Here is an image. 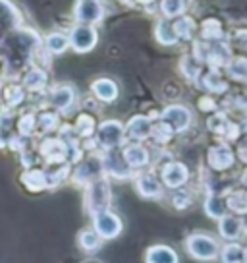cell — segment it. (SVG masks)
<instances>
[{"label":"cell","instance_id":"cell-2","mask_svg":"<svg viewBox=\"0 0 247 263\" xmlns=\"http://www.w3.org/2000/svg\"><path fill=\"white\" fill-rule=\"evenodd\" d=\"M110 201H112V190H110V184H108L107 178H97L91 184H87V190H85V209L87 213L93 217L99 211H105L110 207Z\"/></svg>","mask_w":247,"mask_h":263},{"label":"cell","instance_id":"cell-4","mask_svg":"<svg viewBox=\"0 0 247 263\" xmlns=\"http://www.w3.org/2000/svg\"><path fill=\"white\" fill-rule=\"evenodd\" d=\"M70 39V47L75 50V52H89L97 47L99 43V33L93 25H85V24H77L75 27H72V31L68 35Z\"/></svg>","mask_w":247,"mask_h":263},{"label":"cell","instance_id":"cell-5","mask_svg":"<svg viewBox=\"0 0 247 263\" xmlns=\"http://www.w3.org/2000/svg\"><path fill=\"white\" fill-rule=\"evenodd\" d=\"M102 173H105V168H102V157L89 155L75 166L72 180H74L75 184H79V186H87V184H91L93 180L100 178Z\"/></svg>","mask_w":247,"mask_h":263},{"label":"cell","instance_id":"cell-1","mask_svg":"<svg viewBox=\"0 0 247 263\" xmlns=\"http://www.w3.org/2000/svg\"><path fill=\"white\" fill-rule=\"evenodd\" d=\"M186 252L193 259L199 261H214L220 254V244L218 240L207 234V232H193L186 238Z\"/></svg>","mask_w":247,"mask_h":263},{"label":"cell","instance_id":"cell-19","mask_svg":"<svg viewBox=\"0 0 247 263\" xmlns=\"http://www.w3.org/2000/svg\"><path fill=\"white\" fill-rule=\"evenodd\" d=\"M207 128L211 132H214V134H218V136H226L228 140L238 138V134H239V128L236 124H232L224 112H216V115L211 116V118L207 120Z\"/></svg>","mask_w":247,"mask_h":263},{"label":"cell","instance_id":"cell-21","mask_svg":"<svg viewBox=\"0 0 247 263\" xmlns=\"http://www.w3.org/2000/svg\"><path fill=\"white\" fill-rule=\"evenodd\" d=\"M91 91L102 103H112V101L118 99V93H120L118 85L110 78H99V80H95L93 85H91Z\"/></svg>","mask_w":247,"mask_h":263},{"label":"cell","instance_id":"cell-44","mask_svg":"<svg viewBox=\"0 0 247 263\" xmlns=\"http://www.w3.org/2000/svg\"><path fill=\"white\" fill-rule=\"evenodd\" d=\"M238 157H239V161L241 163H245L247 164V138L241 143H239V147H238Z\"/></svg>","mask_w":247,"mask_h":263},{"label":"cell","instance_id":"cell-3","mask_svg":"<svg viewBox=\"0 0 247 263\" xmlns=\"http://www.w3.org/2000/svg\"><path fill=\"white\" fill-rule=\"evenodd\" d=\"M93 229L102 240H114L122 234L123 222L114 211L105 209V211L93 215Z\"/></svg>","mask_w":247,"mask_h":263},{"label":"cell","instance_id":"cell-11","mask_svg":"<svg viewBox=\"0 0 247 263\" xmlns=\"http://www.w3.org/2000/svg\"><path fill=\"white\" fill-rule=\"evenodd\" d=\"M102 168H105V173L118 178V180H126L133 174L132 168L123 161V157L116 155L114 149H108L107 155H102Z\"/></svg>","mask_w":247,"mask_h":263},{"label":"cell","instance_id":"cell-43","mask_svg":"<svg viewBox=\"0 0 247 263\" xmlns=\"http://www.w3.org/2000/svg\"><path fill=\"white\" fill-rule=\"evenodd\" d=\"M234 41L238 43L241 49H247V31H238L234 35Z\"/></svg>","mask_w":247,"mask_h":263},{"label":"cell","instance_id":"cell-17","mask_svg":"<svg viewBox=\"0 0 247 263\" xmlns=\"http://www.w3.org/2000/svg\"><path fill=\"white\" fill-rule=\"evenodd\" d=\"M122 157L126 164L130 166V168H143V166H147L149 161H151V155H149V149L143 147L141 143H130V145H126L122 149Z\"/></svg>","mask_w":247,"mask_h":263},{"label":"cell","instance_id":"cell-29","mask_svg":"<svg viewBox=\"0 0 247 263\" xmlns=\"http://www.w3.org/2000/svg\"><path fill=\"white\" fill-rule=\"evenodd\" d=\"M49 82L47 72L41 68H31L24 78V87H27L29 91H41L45 89V85Z\"/></svg>","mask_w":247,"mask_h":263},{"label":"cell","instance_id":"cell-25","mask_svg":"<svg viewBox=\"0 0 247 263\" xmlns=\"http://www.w3.org/2000/svg\"><path fill=\"white\" fill-rule=\"evenodd\" d=\"M77 246L85 254H93L102 246V238L95 232V229H83L77 234Z\"/></svg>","mask_w":247,"mask_h":263},{"label":"cell","instance_id":"cell-22","mask_svg":"<svg viewBox=\"0 0 247 263\" xmlns=\"http://www.w3.org/2000/svg\"><path fill=\"white\" fill-rule=\"evenodd\" d=\"M22 182L27 190L31 192H43V190L49 188V178H47V173L45 171H39V168H29L22 174Z\"/></svg>","mask_w":247,"mask_h":263},{"label":"cell","instance_id":"cell-24","mask_svg":"<svg viewBox=\"0 0 247 263\" xmlns=\"http://www.w3.org/2000/svg\"><path fill=\"white\" fill-rule=\"evenodd\" d=\"M199 85L209 93H222L228 89L226 82L222 80V76L218 74L216 70H209L205 74L199 76Z\"/></svg>","mask_w":247,"mask_h":263},{"label":"cell","instance_id":"cell-40","mask_svg":"<svg viewBox=\"0 0 247 263\" xmlns=\"http://www.w3.org/2000/svg\"><path fill=\"white\" fill-rule=\"evenodd\" d=\"M17 128L22 132V136H31V134H35V130H37V116L31 115V112L24 115L19 118V122H17Z\"/></svg>","mask_w":247,"mask_h":263},{"label":"cell","instance_id":"cell-49","mask_svg":"<svg viewBox=\"0 0 247 263\" xmlns=\"http://www.w3.org/2000/svg\"><path fill=\"white\" fill-rule=\"evenodd\" d=\"M83 263H100V261H99V259H85Z\"/></svg>","mask_w":247,"mask_h":263},{"label":"cell","instance_id":"cell-7","mask_svg":"<svg viewBox=\"0 0 247 263\" xmlns=\"http://www.w3.org/2000/svg\"><path fill=\"white\" fill-rule=\"evenodd\" d=\"M74 17L79 24L95 25L105 17V8L100 0H77L74 8Z\"/></svg>","mask_w":247,"mask_h":263},{"label":"cell","instance_id":"cell-47","mask_svg":"<svg viewBox=\"0 0 247 263\" xmlns=\"http://www.w3.org/2000/svg\"><path fill=\"white\" fill-rule=\"evenodd\" d=\"M241 222H243V234H247V213L243 215V219H241Z\"/></svg>","mask_w":247,"mask_h":263},{"label":"cell","instance_id":"cell-20","mask_svg":"<svg viewBox=\"0 0 247 263\" xmlns=\"http://www.w3.org/2000/svg\"><path fill=\"white\" fill-rule=\"evenodd\" d=\"M178 254L176 250L166 244H155L147 248L145 252V263H178Z\"/></svg>","mask_w":247,"mask_h":263},{"label":"cell","instance_id":"cell-51","mask_svg":"<svg viewBox=\"0 0 247 263\" xmlns=\"http://www.w3.org/2000/svg\"><path fill=\"white\" fill-rule=\"evenodd\" d=\"M243 263H247V248H245V259H243Z\"/></svg>","mask_w":247,"mask_h":263},{"label":"cell","instance_id":"cell-36","mask_svg":"<svg viewBox=\"0 0 247 263\" xmlns=\"http://www.w3.org/2000/svg\"><path fill=\"white\" fill-rule=\"evenodd\" d=\"M2 97H4V103H6L8 107H17V105L25 99L24 87L10 83V85H6L4 91H2Z\"/></svg>","mask_w":247,"mask_h":263},{"label":"cell","instance_id":"cell-16","mask_svg":"<svg viewBox=\"0 0 247 263\" xmlns=\"http://www.w3.org/2000/svg\"><path fill=\"white\" fill-rule=\"evenodd\" d=\"M218 234L228 242H236L243 236V222L241 217L226 213L224 217L218 219Z\"/></svg>","mask_w":247,"mask_h":263},{"label":"cell","instance_id":"cell-45","mask_svg":"<svg viewBox=\"0 0 247 263\" xmlns=\"http://www.w3.org/2000/svg\"><path fill=\"white\" fill-rule=\"evenodd\" d=\"M236 107L239 108V110H247V93H241L239 97H236Z\"/></svg>","mask_w":247,"mask_h":263},{"label":"cell","instance_id":"cell-46","mask_svg":"<svg viewBox=\"0 0 247 263\" xmlns=\"http://www.w3.org/2000/svg\"><path fill=\"white\" fill-rule=\"evenodd\" d=\"M241 184H243V186L247 188V168L243 171V174H241Z\"/></svg>","mask_w":247,"mask_h":263},{"label":"cell","instance_id":"cell-41","mask_svg":"<svg viewBox=\"0 0 247 263\" xmlns=\"http://www.w3.org/2000/svg\"><path fill=\"white\" fill-rule=\"evenodd\" d=\"M172 205L176 209H188L191 205V194L186 192L183 188L174 190V196H172Z\"/></svg>","mask_w":247,"mask_h":263},{"label":"cell","instance_id":"cell-23","mask_svg":"<svg viewBox=\"0 0 247 263\" xmlns=\"http://www.w3.org/2000/svg\"><path fill=\"white\" fill-rule=\"evenodd\" d=\"M226 209L232 211V213L243 217L247 213V192L245 190H232L226 196Z\"/></svg>","mask_w":247,"mask_h":263},{"label":"cell","instance_id":"cell-28","mask_svg":"<svg viewBox=\"0 0 247 263\" xmlns=\"http://www.w3.org/2000/svg\"><path fill=\"white\" fill-rule=\"evenodd\" d=\"M45 47H47V50L52 52V54H62V52L70 47V39H68L66 33L52 31V33L47 35V39H45Z\"/></svg>","mask_w":247,"mask_h":263},{"label":"cell","instance_id":"cell-15","mask_svg":"<svg viewBox=\"0 0 247 263\" xmlns=\"http://www.w3.org/2000/svg\"><path fill=\"white\" fill-rule=\"evenodd\" d=\"M151 130H153V124L149 120L147 116L137 115L130 118V122L123 126V134L126 138H130L133 141H143L151 138Z\"/></svg>","mask_w":247,"mask_h":263},{"label":"cell","instance_id":"cell-48","mask_svg":"<svg viewBox=\"0 0 247 263\" xmlns=\"http://www.w3.org/2000/svg\"><path fill=\"white\" fill-rule=\"evenodd\" d=\"M135 2H139V4H151V2H155V0H135Z\"/></svg>","mask_w":247,"mask_h":263},{"label":"cell","instance_id":"cell-33","mask_svg":"<svg viewBox=\"0 0 247 263\" xmlns=\"http://www.w3.org/2000/svg\"><path fill=\"white\" fill-rule=\"evenodd\" d=\"M226 74L230 76L232 80L247 82V58L243 57L230 58L228 64H226Z\"/></svg>","mask_w":247,"mask_h":263},{"label":"cell","instance_id":"cell-6","mask_svg":"<svg viewBox=\"0 0 247 263\" xmlns=\"http://www.w3.org/2000/svg\"><path fill=\"white\" fill-rule=\"evenodd\" d=\"M123 138V124L120 120H105L97 126V141L102 149H116L122 145Z\"/></svg>","mask_w":247,"mask_h":263},{"label":"cell","instance_id":"cell-39","mask_svg":"<svg viewBox=\"0 0 247 263\" xmlns=\"http://www.w3.org/2000/svg\"><path fill=\"white\" fill-rule=\"evenodd\" d=\"M203 37L209 41H218L222 39V27L216 20H207L203 22Z\"/></svg>","mask_w":247,"mask_h":263},{"label":"cell","instance_id":"cell-9","mask_svg":"<svg viewBox=\"0 0 247 263\" xmlns=\"http://www.w3.org/2000/svg\"><path fill=\"white\" fill-rule=\"evenodd\" d=\"M188 180H190V171H188V166L183 163L170 161L168 164H164V168H162V184H164L166 188H183Z\"/></svg>","mask_w":247,"mask_h":263},{"label":"cell","instance_id":"cell-42","mask_svg":"<svg viewBox=\"0 0 247 263\" xmlns=\"http://www.w3.org/2000/svg\"><path fill=\"white\" fill-rule=\"evenodd\" d=\"M12 138H10V126L0 122V147H6Z\"/></svg>","mask_w":247,"mask_h":263},{"label":"cell","instance_id":"cell-38","mask_svg":"<svg viewBox=\"0 0 247 263\" xmlns=\"http://www.w3.org/2000/svg\"><path fill=\"white\" fill-rule=\"evenodd\" d=\"M174 134H176V132H174L166 122L160 120L157 126H153V130H151V138L157 141V143H166V141L172 140Z\"/></svg>","mask_w":247,"mask_h":263},{"label":"cell","instance_id":"cell-14","mask_svg":"<svg viewBox=\"0 0 247 263\" xmlns=\"http://www.w3.org/2000/svg\"><path fill=\"white\" fill-rule=\"evenodd\" d=\"M49 103H50V107L60 110V112H68L75 103L74 87H72V85H56L54 89L50 91Z\"/></svg>","mask_w":247,"mask_h":263},{"label":"cell","instance_id":"cell-30","mask_svg":"<svg viewBox=\"0 0 247 263\" xmlns=\"http://www.w3.org/2000/svg\"><path fill=\"white\" fill-rule=\"evenodd\" d=\"M220 261L222 263H243L245 259V248L232 242V244H226L224 248H220Z\"/></svg>","mask_w":247,"mask_h":263},{"label":"cell","instance_id":"cell-8","mask_svg":"<svg viewBox=\"0 0 247 263\" xmlns=\"http://www.w3.org/2000/svg\"><path fill=\"white\" fill-rule=\"evenodd\" d=\"M160 120L168 124L174 132H186L191 126L193 115H191L190 108L183 107V105H170L162 110Z\"/></svg>","mask_w":247,"mask_h":263},{"label":"cell","instance_id":"cell-50","mask_svg":"<svg viewBox=\"0 0 247 263\" xmlns=\"http://www.w3.org/2000/svg\"><path fill=\"white\" fill-rule=\"evenodd\" d=\"M120 2H123V4H132L133 0H120Z\"/></svg>","mask_w":247,"mask_h":263},{"label":"cell","instance_id":"cell-12","mask_svg":"<svg viewBox=\"0 0 247 263\" xmlns=\"http://www.w3.org/2000/svg\"><path fill=\"white\" fill-rule=\"evenodd\" d=\"M135 190L145 199H160L162 197V182L151 173H143L135 178Z\"/></svg>","mask_w":247,"mask_h":263},{"label":"cell","instance_id":"cell-13","mask_svg":"<svg viewBox=\"0 0 247 263\" xmlns=\"http://www.w3.org/2000/svg\"><path fill=\"white\" fill-rule=\"evenodd\" d=\"M41 155L50 164H62L68 159V149L62 138H49L41 143Z\"/></svg>","mask_w":247,"mask_h":263},{"label":"cell","instance_id":"cell-31","mask_svg":"<svg viewBox=\"0 0 247 263\" xmlns=\"http://www.w3.org/2000/svg\"><path fill=\"white\" fill-rule=\"evenodd\" d=\"M180 72L191 82H197L201 76V60L193 54H186L180 62Z\"/></svg>","mask_w":247,"mask_h":263},{"label":"cell","instance_id":"cell-37","mask_svg":"<svg viewBox=\"0 0 247 263\" xmlns=\"http://www.w3.org/2000/svg\"><path fill=\"white\" fill-rule=\"evenodd\" d=\"M74 130H75L77 136H81V138H89L91 134L95 132V120H93V116L91 115H79V118L75 120Z\"/></svg>","mask_w":247,"mask_h":263},{"label":"cell","instance_id":"cell-18","mask_svg":"<svg viewBox=\"0 0 247 263\" xmlns=\"http://www.w3.org/2000/svg\"><path fill=\"white\" fill-rule=\"evenodd\" d=\"M19 25V12L10 2L0 0V41Z\"/></svg>","mask_w":247,"mask_h":263},{"label":"cell","instance_id":"cell-32","mask_svg":"<svg viewBox=\"0 0 247 263\" xmlns=\"http://www.w3.org/2000/svg\"><path fill=\"white\" fill-rule=\"evenodd\" d=\"M172 27H174L176 37H178V41H180V39L188 41V39L193 37V31H195V22L188 16H178L172 22Z\"/></svg>","mask_w":247,"mask_h":263},{"label":"cell","instance_id":"cell-27","mask_svg":"<svg viewBox=\"0 0 247 263\" xmlns=\"http://www.w3.org/2000/svg\"><path fill=\"white\" fill-rule=\"evenodd\" d=\"M155 35H157V41L160 43V45H166V47L178 43V37H176L174 27H172V20H168V17L158 22L157 29H155Z\"/></svg>","mask_w":247,"mask_h":263},{"label":"cell","instance_id":"cell-34","mask_svg":"<svg viewBox=\"0 0 247 263\" xmlns=\"http://www.w3.org/2000/svg\"><path fill=\"white\" fill-rule=\"evenodd\" d=\"M188 8V0H160V10L164 17H178Z\"/></svg>","mask_w":247,"mask_h":263},{"label":"cell","instance_id":"cell-26","mask_svg":"<svg viewBox=\"0 0 247 263\" xmlns=\"http://www.w3.org/2000/svg\"><path fill=\"white\" fill-rule=\"evenodd\" d=\"M205 213L207 217H211V219H220L224 215L228 213V209H226V199L224 196H216V194H211V196L205 199Z\"/></svg>","mask_w":247,"mask_h":263},{"label":"cell","instance_id":"cell-35","mask_svg":"<svg viewBox=\"0 0 247 263\" xmlns=\"http://www.w3.org/2000/svg\"><path fill=\"white\" fill-rule=\"evenodd\" d=\"M58 115L52 112V110H45V112H39L37 116V130L41 134H49V132L56 130L58 128Z\"/></svg>","mask_w":247,"mask_h":263},{"label":"cell","instance_id":"cell-10","mask_svg":"<svg viewBox=\"0 0 247 263\" xmlns=\"http://www.w3.org/2000/svg\"><path fill=\"white\" fill-rule=\"evenodd\" d=\"M207 161H209L211 168H214V171H226L234 164L236 155H234V151H232L228 143H216V145L209 149Z\"/></svg>","mask_w":247,"mask_h":263}]
</instances>
